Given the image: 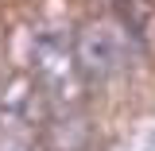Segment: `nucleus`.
I'll use <instances>...</instances> for the list:
<instances>
[{
    "instance_id": "1",
    "label": "nucleus",
    "mask_w": 155,
    "mask_h": 151,
    "mask_svg": "<svg viewBox=\"0 0 155 151\" xmlns=\"http://www.w3.org/2000/svg\"><path fill=\"white\" fill-rule=\"evenodd\" d=\"M31 58H35V81L43 97H47V109L51 116L58 113H78V51H74V39L66 27H39L35 43H31Z\"/></svg>"
},
{
    "instance_id": "2",
    "label": "nucleus",
    "mask_w": 155,
    "mask_h": 151,
    "mask_svg": "<svg viewBox=\"0 0 155 151\" xmlns=\"http://www.w3.org/2000/svg\"><path fill=\"white\" fill-rule=\"evenodd\" d=\"M78 66L85 77H113L124 70L128 51H132V31L116 16H97L89 19L74 39Z\"/></svg>"
},
{
    "instance_id": "3",
    "label": "nucleus",
    "mask_w": 155,
    "mask_h": 151,
    "mask_svg": "<svg viewBox=\"0 0 155 151\" xmlns=\"http://www.w3.org/2000/svg\"><path fill=\"white\" fill-rule=\"evenodd\" d=\"M4 151H27V147H4Z\"/></svg>"
}]
</instances>
